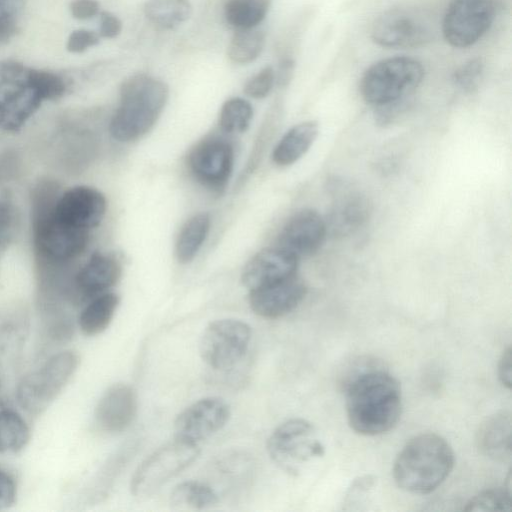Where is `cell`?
<instances>
[{"label":"cell","instance_id":"38","mask_svg":"<svg viewBox=\"0 0 512 512\" xmlns=\"http://www.w3.org/2000/svg\"><path fill=\"white\" fill-rule=\"evenodd\" d=\"M122 28V21L115 14L109 11H102L99 13L98 34L101 38H115L120 35Z\"/></svg>","mask_w":512,"mask_h":512},{"label":"cell","instance_id":"6","mask_svg":"<svg viewBox=\"0 0 512 512\" xmlns=\"http://www.w3.org/2000/svg\"><path fill=\"white\" fill-rule=\"evenodd\" d=\"M424 77L422 64L411 57L382 59L363 74L360 90L363 99L375 109L409 102Z\"/></svg>","mask_w":512,"mask_h":512},{"label":"cell","instance_id":"26","mask_svg":"<svg viewBox=\"0 0 512 512\" xmlns=\"http://www.w3.org/2000/svg\"><path fill=\"white\" fill-rule=\"evenodd\" d=\"M272 0H226L223 14L234 30L256 28L266 18Z\"/></svg>","mask_w":512,"mask_h":512},{"label":"cell","instance_id":"8","mask_svg":"<svg viewBox=\"0 0 512 512\" xmlns=\"http://www.w3.org/2000/svg\"><path fill=\"white\" fill-rule=\"evenodd\" d=\"M200 454L197 443L175 438L152 452L135 470L131 494L137 498L154 495L172 478L189 467Z\"/></svg>","mask_w":512,"mask_h":512},{"label":"cell","instance_id":"22","mask_svg":"<svg viewBox=\"0 0 512 512\" xmlns=\"http://www.w3.org/2000/svg\"><path fill=\"white\" fill-rule=\"evenodd\" d=\"M479 451L497 461L511 458L512 419L509 411H499L484 420L477 432Z\"/></svg>","mask_w":512,"mask_h":512},{"label":"cell","instance_id":"3","mask_svg":"<svg viewBox=\"0 0 512 512\" xmlns=\"http://www.w3.org/2000/svg\"><path fill=\"white\" fill-rule=\"evenodd\" d=\"M454 462V452L442 436L422 433L411 438L397 455L393 477L406 492L429 494L447 479Z\"/></svg>","mask_w":512,"mask_h":512},{"label":"cell","instance_id":"13","mask_svg":"<svg viewBox=\"0 0 512 512\" xmlns=\"http://www.w3.org/2000/svg\"><path fill=\"white\" fill-rule=\"evenodd\" d=\"M106 208V199L100 191L81 185L58 195L52 215L67 228L90 232L101 223Z\"/></svg>","mask_w":512,"mask_h":512},{"label":"cell","instance_id":"31","mask_svg":"<svg viewBox=\"0 0 512 512\" xmlns=\"http://www.w3.org/2000/svg\"><path fill=\"white\" fill-rule=\"evenodd\" d=\"M253 108L250 102L240 97L226 100L219 113V126L227 133L244 132L250 125Z\"/></svg>","mask_w":512,"mask_h":512},{"label":"cell","instance_id":"19","mask_svg":"<svg viewBox=\"0 0 512 512\" xmlns=\"http://www.w3.org/2000/svg\"><path fill=\"white\" fill-rule=\"evenodd\" d=\"M307 287L297 275L250 291L251 310L263 318L275 319L293 311L305 298Z\"/></svg>","mask_w":512,"mask_h":512},{"label":"cell","instance_id":"12","mask_svg":"<svg viewBox=\"0 0 512 512\" xmlns=\"http://www.w3.org/2000/svg\"><path fill=\"white\" fill-rule=\"evenodd\" d=\"M427 21L417 13L394 8L382 13L373 23L372 40L387 48H415L431 40Z\"/></svg>","mask_w":512,"mask_h":512},{"label":"cell","instance_id":"40","mask_svg":"<svg viewBox=\"0 0 512 512\" xmlns=\"http://www.w3.org/2000/svg\"><path fill=\"white\" fill-rule=\"evenodd\" d=\"M16 490L12 476L0 469V510L13 505L16 499Z\"/></svg>","mask_w":512,"mask_h":512},{"label":"cell","instance_id":"9","mask_svg":"<svg viewBox=\"0 0 512 512\" xmlns=\"http://www.w3.org/2000/svg\"><path fill=\"white\" fill-rule=\"evenodd\" d=\"M267 451L283 471L297 475L303 466L325 454V446L312 423L302 418L289 419L271 433Z\"/></svg>","mask_w":512,"mask_h":512},{"label":"cell","instance_id":"2","mask_svg":"<svg viewBox=\"0 0 512 512\" xmlns=\"http://www.w3.org/2000/svg\"><path fill=\"white\" fill-rule=\"evenodd\" d=\"M348 423L358 434L377 436L393 429L402 412V391L398 380L381 369L363 371L346 389Z\"/></svg>","mask_w":512,"mask_h":512},{"label":"cell","instance_id":"29","mask_svg":"<svg viewBox=\"0 0 512 512\" xmlns=\"http://www.w3.org/2000/svg\"><path fill=\"white\" fill-rule=\"evenodd\" d=\"M219 501L217 493L200 481H184L174 487L170 494L172 506L181 509H206Z\"/></svg>","mask_w":512,"mask_h":512},{"label":"cell","instance_id":"37","mask_svg":"<svg viewBox=\"0 0 512 512\" xmlns=\"http://www.w3.org/2000/svg\"><path fill=\"white\" fill-rule=\"evenodd\" d=\"M22 324H12V322H0V357L3 356L6 351L18 344L23 335Z\"/></svg>","mask_w":512,"mask_h":512},{"label":"cell","instance_id":"21","mask_svg":"<svg viewBox=\"0 0 512 512\" xmlns=\"http://www.w3.org/2000/svg\"><path fill=\"white\" fill-rule=\"evenodd\" d=\"M338 189V188H337ZM335 201L325 219L327 233L334 237L349 236L369 220L372 205L362 192L338 189Z\"/></svg>","mask_w":512,"mask_h":512},{"label":"cell","instance_id":"33","mask_svg":"<svg viewBox=\"0 0 512 512\" xmlns=\"http://www.w3.org/2000/svg\"><path fill=\"white\" fill-rule=\"evenodd\" d=\"M483 72V60L481 58H473L455 70L452 80L459 89L471 93L478 88Z\"/></svg>","mask_w":512,"mask_h":512},{"label":"cell","instance_id":"42","mask_svg":"<svg viewBox=\"0 0 512 512\" xmlns=\"http://www.w3.org/2000/svg\"><path fill=\"white\" fill-rule=\"evenodd\" d=\"M295 61L291 57H283L277 65L275 71V84L286 86L293 77Z\"/></svg>","mask_w":512,"mask_h":512},{"label":"cell","instance_id":"28","mask_svg":"<svg viewBox=\"0 0 512 512\" xmlns=\"http://www.w3.org/2000/svg\"><path fill=\"white\" fill-rule=\"evenodd\" d=\"M265 42V33L257 27L234 30L227 47V57L238 65L252 63L261 55Z\"/></svg>","mask_w":512,"mask_h":512},{"label":"cell","instance_id":"11","mask_svg":"<svg viewBox=\"0 0 512 512\" xmlns=\"http://www.w3.org/2000/svg\"><path fill=\"white\" fill-rule=\"evenodd\" d=\"M495 0H452L447 7L442 33L455 48H466L490 29L496 16Z\"/></svg>","mask_w":512,"mask_h":512},{"label":"cell","instance_id":"32","mask_svg":"<svg viewBox=\"0 0 512 512\" xmlns=\"http://www.w3.org/2000/svg\"><path fill=\"white\" fill-rule=\"evenodd\" d=\"M512 496L508 487L491 488L472 497L465 511H511Z\"/></svg>","mask_w":512,"mask_h":512},{"label":"cell","instance_id":"30","mask_svg":"<svg viewBox=\"0 0 512 512\" xmlns=\"http://www.w3.org/2000/svg\"><path fill=\"white\" fill-rule=\"evenodd\" d=\"M29 437V428L21 415L11 409L0 410V453L20 451Z\"/></svg>","mask_w":512,"mask_h":512},{"label":"cell","instance_id":"15","mask_svg":"<svg viewBox=\"0 0 512 512\" xmlns=\"http://www.w3.org/2000/svg\"><path fill=\"white\" fill-rule=\"evenodd\" d=\"M233 163V147L220 138L199 142L189 155V167L195 178L204 186L217 191L226 186Z\"/></svg>","mask_w":512,"mask_h":512},{"label":"cell","instance_id":"5","mask_svg":"<svg viewBox=\"0 0 512 512\" xmlns=\"http://www.w3.org/2000/svg\"><path fill=\"white\" fill-rule=\"evenodd\" d=\"M57 184L42 181L32 194V236L35 251L49 265H62L78 257L87 247L90 232L67 228L52 215L59 195Z\"/></svg>","mask_w":512,"mask_h":512},{"label":"cell","instance_id":"23","mask_svg":"<svg viewBox=\"0 0 512 512\" xmlns=\"http://www.w3.org/2000/svg\"><path fill=\"white\" fill-rule=\"evenodd\" d=\"M319 133V125L310 120L291 127L276 145L272 158L279 166L298 161L312 146Z\"/></svg>","mask_w":512,"mask_h":512},{"label":"cell","instance_id":"4","mask_svg":"<svg viewBox=\"0 0 512 512\" xmlns=\"http://www.w3.org/2000/svg\"><path fill=\"white\" fill-rule=\"evenodd\" d=\"M169 98L167 84L146 73L126 78L120 86V101L110 133L118 141L141 138L155 125Z\"/></svg>","mask_w":512,"mask_h":512},{"label":"cell","instance_id":"16","mask_svg":"<svg viewBox=\"0 0 512 512\" xmlns=\"http://www.w3.org/2000/svg\"><path fill=\"white\" fill-rule=\"evenodd\" d=\"M327 235L325 219L313 209H302L293 214L283 226L279 247L298 258L309 256L320 249Z\"/></svg>","mask_w":512,"mask_h":512},{"label":"cell","instance_id":"7","mask_svg":"<svg viewBox=\"0 0 512 512\" xmlns=\"http://www.w3.org/2000/svg\"><path fill=\"white\" fill-rule=\"evenodd\" d=\"M78 364L79 357L71 350L51 356L19 382L16 389L19 405L33 415L44 412L70 381Z\"/></svg>","mask_w":512,"mask_h":512},{"label":"cell","instance_id":"17","mask_svg":"<svg viewBox=\"0 0 512 512\" xmlns=\"http://www.w3.org/2000/svg\"><path fill=\"white\" fill-rule=\"evenodd\" d=\"M298 259L281 247L263 249L243 268L242 283L252 291L291 278L297 275Z\"/></svg>","mask_w":512,"mask_h":512},{"label":"cell","instance_id":"27","mask_svg":"<svg viewBox=\"0 0 512 512\" xmlns=\"http://www.w3.org/2000/svg\"><path fill=\"white\" fill-rule=\"evenodd\" d=\"M211 218L208 213H198L182 227L176 242V258L180 263L191 262L197 255L210 230Z\"/></svg>","mask_w":512,"mask_h":512},{"label":"cell","instance_id":"14","mask_svg":"<svg viewBox=\"0 0 512 512\" xmlns=\"http://www.w3.org/2000/svg\"><path fill=\"white\" fill-rule=\"evenodd\" d=\"M230 415V407L222 398L199 399L177 415L174 437L198 444L221 430Z\"/></svg>","mask_w":512,"mask_h":512},{"label":"cell","instance_id":"24","mask_svg":"<svg viewBox=\"0 0 512 512\" xmlns=\"http://www.w3.org/2000/svg\"><path fill=\"white\" fill-rule=\"evenodd\" d=\"M118 305L119 297L112 292H105L90 299L78 317L82 333L87 336L102 333L111 323Z\"/></svg>","mask_w":512,"mask_h":512},{"label":"cell","instance_id":"20","mask_svg":"<svg viewBox=\"0 0 512 512\" xmlns=\"http://www.w3.org/2000/svg\"><path fill=\"white\" fill-rule=\"evenodd\" d=\"M121 276V266L112 256L94 253L78 270L71 286V301L90 300L113 287Z\"/></svg>","mask_w":512,"mask_h":512},{"label":"cell","instance_id":"36","mask_svg":"<svg viewBox=\"0 0 512 512\" xmlns=\"http://www.w3.org/2000/svg\"><path fill=\"white\" fill-rule=\"evenodd\" d=\"M15 225V212L11 203L0 197V248L9 242Z\"/></svg>","mask_w":512,"mask_h":512},{"label":"cell","instance_id":"41","mask_svg":"<svg viewBox=\"0 0 512 512\" xmlns=\"http://www.w3.org/2000/svg\"><path fill=\"white\" fill-rule=\"evenodd\" d=\"M498 378L507 389L512 386V349L508 347L501 355L498 363Z\"/></svg>","mask_w":512,"mask_h":512},{"label":"cell","instance_id":"25","mask_svg":"<svg viewBox=\"0 0 512 512\" xmlns=\"http://www.w3.org/2000/svg\"><path fill=\"white\" fill-rule=\"evenodd\" d=\"M143 12L157 29L175 30L190 19L193 7L190 0H147Z\"/></svg>","mask_w":512,"mask_h":512},{"label":"cell","instance_id":"18","mask_svg":"<svg viewBox=\"0 0 512 512\" xmlns=\"http://www.w3.org/2000/svg\"><path fill=\"white\" fill-rule=\"evenodd\" d=\"M137 408L135 389L126 383L113 384L102 394L95 407V423L105 433H120L131 425Z\"/></svg>","mask_w":512,"mask_h":512},{"label":"cell","instance_id":"35","mask_svg":"<svg viewBox=\"0 0 512 512\" xmlns=\"http://www.w3.org/2000/svg\"><path fill=\"white\" fill-rule=\"evenodd\" d=\"M100 38L98 32L87 29H77L70 33L67 39L66 49L71 53H82L96 46L100 42Z\"/></svg>","mask_w":512,"mask_h":512},{"label":"cell","instance_id":"1","mask_svg":"<svg viewBox=\"0 0 512 512\" xmlns=\"http://www.w3.org/2000/svg\"><path fill=\"white\" fill-rule=\"evenodd\" d=\"M71 80L15 60L0 61V129L18 132L45 101L57 100Z\"/></svg>","mask_w":512,"mask_h":512},{"label":"cell","instance_id":"10","mask_svg":"<svg viewBox=\"0 0 512 512\" xmlns=\"http://www.w3.org/2000/svg\"><path fill=\"white\" fill-rule=\"evenodd\" d=\"M251 340L250 326L238 319H219L208 324L199 342L203 362L214 370L234 367L246 354Z\"/></svg>","mask_w":512,"mask_h":512},{"label":"cell","instance_id":"34","mask_svg":"<svg viewBox=\"0 0 512 512\" xmlns=\"http://www.w3.org/2000/svg\"><path fill=\"white\" fill-rule=\"evenodd\" d=\"M275 85V71L270 65L263 67L244 85V93L253 99H263Z\"/></svg>","mask_w":512,"mask_h":512},{"label":"cell","instance_id":"39","mask_svg":"<svg viewBox=\"0 0 512 512\" xmlns=\"http://www.w3.org/2000/svg\"><path fill=\"white\" fill-rule=\"evenodd\" d=\"M69 10L73 18L87 20L99 15L100 4L97 0H73Z\"/></svg>","mask_w":512,"mask_h":512}]
</instances>
